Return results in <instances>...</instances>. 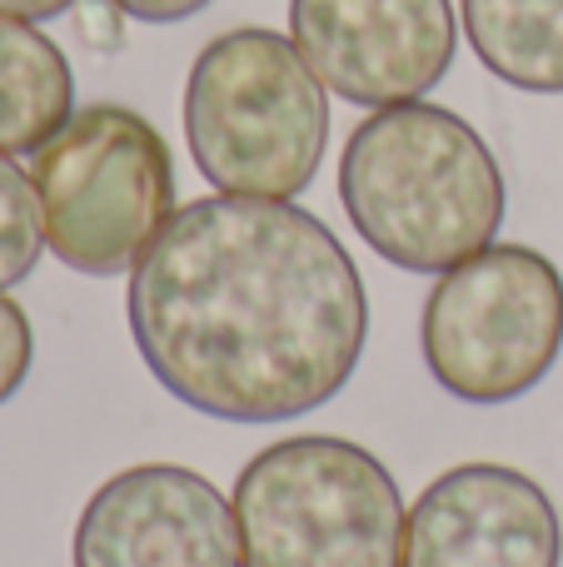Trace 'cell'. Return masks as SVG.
<instances>
[{
  "label": "cell",
  "instance_id": "52a82bcc",
  "mask_svg": "<svg viewBox=\"0 0 563 567\" xmlns=\"http://www.w3.org/2000/svg\"><path fill=\"white\" fill-rule=\"evenodd\" d=\"M289 40L325 90L389 110L449 75L459 20L449 0H289Z\"/></svg>",
  "mask_w": 563,
  "mask_h": 567
},
{
  "label": "cell",
  "instance_id": "2e32d148",
  "mask_svg": "<svg viewBox=\"0 0 563 567\" xmlns=\"http://www.w3.org/2000/svg\"><path fill=\"white\" fill-rule=\"evenodd\" d=\"M75 10V0H0V16H16V20H55Z\"/></svg>",
  "mask_w": 563,
  "mask_h": 567
},
{
  "label": "cell",
  "instance_id": "6da1fadb",
  "mask_svg": "<svg viewBox=\"0 0 563 567\" xmlns=\"http://www.w3.org/2000/svg\"><path fill=\"white\" fill-rule=\"evenodd\" d=\"M125 319L170 399L225 423H285L355 379L369 293L339 235L295 199L205 195L130 269Z\"/></svg>",
  "mask_w": 563,
  "mask_h": 567
},
{
  "label": "cell",
  "instance_id": "8992f818",
  "mask_svg": "<svg viewBox=\"0 0 563 567\" xmlns=\"http://www.w3.org/2000/svg\"><path fill=\"white\" fill-rule=\"evenodd\" d=\"M419 349L459 403L499 409L549 379L563 353V275L529 245H489L444 269L419 313Z\"/></svg>",
  "mask_w": 563,
  "mask_h": 567
},
{
  "label": "cell",
  "instance_id": "4fadbf2b",
  "mask_svg": "<svg viewBox=\"0 0 563 567\" xmlns=\"http://www.w3.org/2000/svg\"><path fill=\"white\" fill-rule=\"evenodd\" d=\"M30 363H35V329H30V313L0 289V403H10L30 379Z\"/></svg>",
  "mask_w": 563,
  "mask_h": 567
},
{
  "label": "cell",
  "instance_id": "8fae6325",
  "mask_svg": "<svg viewBox=\"0 0 563 567\" xmlns=\"http://www.w3.org/2000/svg\"><path fill=\"white\" fill-rule=\"evenodd\" d=\"M479 65L529 95H563V0H459Z\"/></svg>",
  "mask_w": 563,
  "mask_h": 567
},
{
  "label": "cell",
  "instance_id": "9c48e42d",
  "mask_svg": "<svg viewBox=\"0 0 563 567\" xmlns=\"http://www.w3.org/2000/svg\"><path fill=\"white\" fill-rule=\"evenodd\" d=\"M405 567H563L559 508L509 463H459L409 508Z\"/></svg>",
  "mask_w": 563,
  "mask_h": 567
},
{
  "label": "cell",
  "instance_id": "9a60e30c",
  "mask_svg": "<svg viewBox=\"0 0 563 567\" xmlns=\"http://www.w3.org/2000/svg\"><path fill=\"white\" fill-rule=\"evenodd\" d=\"M130 20H145V25H180V20L199 16L209 0H115Z\"/></svg>",
  "mask_w": 563,
  "mask_h": 567
},
{
  "label": "cell",
  "instance_id": "277c9868",
  "mask_svg": "<svg viewBox=\"0 0 563 567\" xmlns=\"http://www.w3.org/2000/svg\"><path fill=\"white\" fill-rule=\"evenodd\" d=\"M229 503L245 567H405L409 508L395 473L335 433L259 449Z\"/></svg>",
  "mask_w": 563,
  "mask_h": 567
},
{
  "label": "cell",
  "instance_id": "7a4b0ae2",
  "mask_svg": "<svg viewBox=\"0 0 563 567\" xmlns=\"http://www.w3.org/2000/svg\"><path fill=\"white\" fill-rule=\"evenodd\" d=\"M339 205L379 259L409 275H444L494 245L509 189L494 150L464 115L409 100L349 130Z\"/></svg>",
  "mask_w": 563,
  "mask_h": 567
},
{
  "label": "cell",
  "instance_id": "3957f363",
  "mask_svg": "<svg viewBox=\"0 0 563 567\" xmlns=\"http://www.w3.org/2000/svg\"><path fill=\"white\" fill-rule=\"evenodd\" d=\"M185 145L219 195H305L329 145L325 80L279 30H225L190 65Z\"/></svg>",
  "mask_w": 563,
  "mask_h": 567
},
{
  "label": "cell",
  "instance_id": "ba28073f",
  "mask_svg": "<svg viewBox=\"0 0 563 567\" xmlns=\"http://www.w3.org/2000/svg\"><path fill=\"white\" fill-rule=\"evenodd\" d=\"M75 567H245L235 503L185 463L105 478L75 523Z\"/></svg>",
  "mask_w": 563,
  "mask_h": 567
},
{
  "label": "cell",
  "instance_id": "7c38bea8",
  "mask_svg": "<svg viewBox=\"0 0 563 567\" xmlns=\"http://www.w3.org/2000/svg\"><path fill=\"white\" fill-rule=\"evenodd\" d=\"M45 249V225H40V195L35 179L0 155V289H16Z\"/></svg>",
  "mask_w": 563,
  "mask_h": 567
},
{
  "label": "cell",
  "instance_id": "30bf717a",
  "mask_svg": "<svg viewBox=\"0 0 563 567\" xmlns=\"http://www.w3.org/2000/svg\"><path fill=\"white\" fill-rule=\"evenodd\" d=\"M75 115L70 60L35 20L0 16V155H35Z\"/></svg>",
  "mask_w": 563,
  "mask_h": 567
},
{
  "label": "cell",
  "instance_id": "5b68a950",
  "mask_svg": "<svg viewBox=\"0 0 563 567\" xmlns=\"http://www.w3.org/2000/svg\"><path fill=\"white\" fill-rule=\"evenodd\" d=\"M45 249L65 269L115 279L140 265L175 219L170 145L130 105H80L30 165Z\"/></svg>",
  "mask_w": 563,
  "mask_h": 567
},
{
  "label": "cell",
  "instance_id": "5bb4252c",
  "mask_svg": "<svg viewBox=\"0 0 563 567\" xmlns=\"http://www.w3.org/2000/svg\"><path fill=\"white\" fill-rule=\"evenodd\" d=\"M75 35L90 50L110 55V50L125 45V10L115 0H75Z\"/></svg>",
  "mask_w": 563,
  "mask_h": 567
}]
</instances>
